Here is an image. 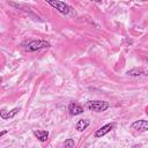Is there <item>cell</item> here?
Returning <instances> with one entry per match:
<instances>
[{"label":"cell","instance_id":"obj_10","mask_svg":"<svg viewBox=\"0 0 148 148\" xmlns=\"http://www.w3.org/2000/svg\"><path fill=\"white\" fill-rule=\"evenodd\" d=\"M89 124H90L89 119H80V120L76 123L75 128H76V131H79V132H83V131L89 126Z\"/></svg>","mask_w":148,"mask_h":148},{"label":"cell","instance_id":"obj_8","mask_svg":"<svg viewBox=\"0 0 148 148\" xmlns=\"http://www.w3.org/2000/svg\"><path fill=\"white\" fill-rule=\"evenodd\" d=\"M130 76H148V71L143 68H132L127 72Z\"/></svg>","mask_w":148,"mask_h":148},{"label":"cell","instance_id":"obj_9","mask_svg":"<svg viewBox=\"0 0 148 148\" xmlns=\"http://www.w3.org/2000/svg\"><path fill=\"white\" fill-rule=\"evenodd\" d=\"M20 110H21V108H14V109H13L12 111H9L8 113H6L5 110H1V112H0V117H1L2 119H10V118H13Z\"/></svg>","mask_w":148,"mask_h":148},{"label":"cell","instance_id":"obj_6","mask_svg":"<svg viewBox=\"0 0 148 148\" xmlns=\"http://www.w3.org/2000/svg\"><path fill=\"white\" fill-rule=\"evenodd\" d=\"M68 111H69V113L72 116H77V114H81L83 112V108L80 104H77L75 102H72L68 105Z\"/></svg>","mask_w":148,"mask_h":148},{"label":"cell","instance_id":"obj_3","mask_svg":"<svg viewBox=\"0 0 148 148\" xmlns=\"http://www.w3.org/2000/svg\"><path fill=\"white\" fill-rule=\"evenodd\" d=\"M47 3L51 5L52 7H54L59 13H61V14H64V15L68 14L69 10H71V7H69L67 3L62 2V1H58V0H47Z\"/></svg>","mask_w":148,"mask_h":148},{"label":"cell","instance_id":"obj_5","mask_svg":"<svg viewBox=\"0 0 148 148\" xmlns=\"http://www.w3.org/2000/svg\"><path fill=\"white\" fill-rule=\"evenodd\" d=\"M131 128L139 131V132H146V131H148V120H143V119L135 120L134 123H132Z\"/></svg>","mask_w":148,"mask_h":148},{"label":"cell","instance_id":"obj_7","mask_svg":"<svg viewBox=\"0 0 148 148\" xmlns=\"http://www.w3.org/2000/svg\"><path fill=\"white\" fill-rule=\"evenodd\" d=\"M32 134H34L40 142H45V141H47V138H49V132H47V131L34 130V131H32Z\"/></svg>","mask_w":148,"mask_h":148},{"label":"cell","instance_id":"obj_12","mask_svg":"<svg viewBox=\"0 0 148 148\" xmlns=\"http://www.w3.org/2000/svg\"><path fill=\"white\" fill-rule=\"evenodd\" d=\"M6 133H7V131H6V130H5V131H2V132L0 133V136H3V135H5Z\"/></svg>","mask_w":148,"mask_h":148},{"label":"cell","instance_id":"obj_1","mask_svg":"<svg viewBox=\"0 0 148 148\" xmlns=\"http://www.w3.org/2000/svg\"><path fill=\"white\" fill-rule=\"evenodd\" d=\"M24 50L28 52H34V51H38L40 49H45V47H50L51 44L46 40L43 39H34V40H29L28 43L23 44Z\"/></svg>","mask_w":148,"mask_h":148},{"label":"cell","instance_id":"obj_4","mask_svg":"<svg viewBox=\"0 0 148 148\" xmlns=\"http://www.w3.org/2000/svg\"><path fill=\"white\" fill-rule=\"evenodd\" d=\"M114 128V124L113 123H109V124H105L104 126H102V127H99L98 130H96V132H95V138H102V136H104L105 134H108L109 132H111L112 130Z\"/></svg>","mask_w":148,"mask_h":148},{"label":"cell","instance_id":"obj_11","mask_svg":"<svg viewBox=\"0 0 148 148\" xmlns=\"http://www.w3.org/2000/svg\"><path fill=\"white\" fill-rule=\"evenodd\" d=\"M75 146V142L73 139H66L64 142V148H73Z\"/></svg>","mask_w":148,"mask_h":148},{"label":"cell","instance_id":"obj_2","mask_svg":"<svg viewBox=\"0 0 148 148\" xmlns=\"http://www.w3.org/2000/svg\"><path fill=\"white\" fill-rule=\"evenodd\" d=\"M86 106L90 110V111H95V112H103L109 108V103L104 102V101H88Z\"/></svg>","mask_w":148,"mask_h":148}]
</instances>
